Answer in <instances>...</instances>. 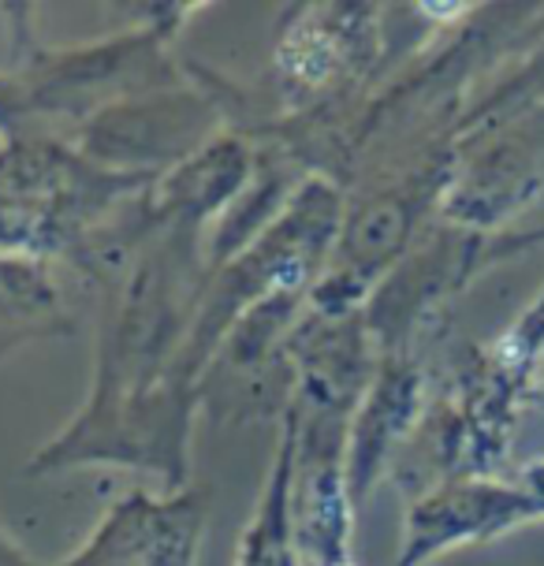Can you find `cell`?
<instances>
[{
    "mask_svg": "<svg viewBox=\"0 0 544 566\" xmlns=\"http://www.w3.org/2000/svg\"><path fill=\"white\" fill-rule=\"evenodd\" d=\"M79 171L64 154L19 149L0 160V247H60L72 235L83 195L75 190Z\"/></svg>",
    "mask_w": 544,
    "mask_h": 566,
    "instance_id": "obj_4",
    "label": "cell"
},
{
    "mask_svg": "<svg viewBox=\"0 0 544 566\" xmlns=\"http://www.w3.org/2000/svg\"><path fill=\"white\" fill-rule=\"evenodd\" d=\"M206 492H130L116 500L90 541L60 566H198L206 533Z\"/></svg>",
    "mask_w": 544,
    "mask_h": 566,
    "instance_id": "obj_2",
    "label": "cell"
},
{
    "mask_svg": "<svg viewBox=\"0 0 544 566\" xmlns=\"http://www.w3.org/2000/svg\"><path fill=\"white\" fill-rule=\"evenodd\" d=\"M295 443H299V407L291 399L280 429V448L272 470L250 514L236 566H299L295 511H291V484H295Z\"/></svg>",
    "mask_w": 544,
    "mask_h": 566,
    "instance_id": "obj_6",
    "label": "cell"
},
{
    "mask_svg": "<svg viewBox=\"0 0 544 566\" xmlns=\"http://www.w3.org/2000/svg\"><path fill=\"white\" fill-rule=\"evenodd\" d=\"M250 176V154L243 142L220 138L209 149H201L190 160H184L176 171L160 179L154 195V220L165 224H198L243 187Z\"/></svg>",
    "mask_w": 544,
    "mask_h": 566,
    "instance_id": "obj_7",
    "label": "cell"
},
{
    "mask_svg": "<svg viewBox=\"0 0 544 566\" xmlns=\"http://www.w3.org/2000/svg\"><path fill=\"white\" fill-rule=\"evenodd\" d=\"M56 313V291L34 261L0 258V321H42Z\"/></svg>",
    "mask_w": 544,
    "mask_h": 566,
    "instance_id": "obj_9",
    "label": "cell"
},
{
    "mask_svg": "<svg viewBox=\"0 0 544 566\" xmlns=\"http://www.w3.org/2000/svg\"><path fill=\"white\" fill-rule=\"evenodd\" d=\"M537 514H544V492L530 481V473L522 489L481 478L448 481L410 507L399 566H421L456 544L496 537V533L537 518Z\"/></svg>",
    "mask_w": 544,
    "mask_h": 566,
    "instance_id": "obj_3",
    "label": "cell"
},
{
    "mask_svg": "<svg viewBox=\"0 0 544 566\" xmlns=\"http://www.w3.org/2000/svg\"><path fill=\"white\" fill-rule=\"evenodd\" d=\"M421 410V373L402 354H388L362 391L347 421V481L355 507L369 495L391 448L407 437Z\"/></svg>",
    "mask_w": 544,
    "mask_h": 566,
    "instance_id": "obj_5",
    "label": "cell"
},
{
    "mask_svg": "<svg viewBox=\"0 0 544 566\" xmlns=\"http://www.w3.org/2000/svg\"><path fill=\"white\" fill-rule=\"evenodd\" d=\"M299 407V443H295V511L299 566H358L351 552L355 533V495L347 481V421L351 413Z\"/></svg>",
    "mask_w": 544,
    "mask_h": 566,
    "instance_id": "obj_1",
    "label": "cell"
},
{
    "mask_svg": "<svg viewBox=\"0 0 544 566\" xmlns=\"http://www.w3.org/2000/svg\"><path fill=\"white\" fill-rule=\"evenodd\" d=\"M0 566H38L12 537H8L4 525H0Z\"/></svg>",
    "mask_w": 544,
    "mask_h": 566,
    "instance_id": "obj_10",
    "label": "cell"
},
{
    "mask_svg": "<svg viewBox=\"0 0 544 566\" xmlns=\"http://www.w3.org/2000/svg\"><path fill=\"white\" fill-rule=\"evenodd\" d=\"M310 15L314 19L291 27L276 49V67L291 90H321L355 64L351 53H358V19H366L369 8H355L351 23H332V8H310Z\"/></svg>",
    "mask_w": 544,
    "mask_h": 566,
    "instance_id": "obj_8",
    "label": "cell"
}]
</instances>
